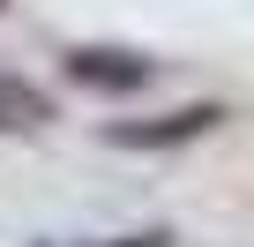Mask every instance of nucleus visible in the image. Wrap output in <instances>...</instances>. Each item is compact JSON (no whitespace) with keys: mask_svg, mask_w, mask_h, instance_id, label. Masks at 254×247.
<instances>
[{"mask_svg":"<svg viewBox=\"0 0 254 247\" xmlns=\"http://www.w3.org/2000/svg\"><path fill=\"white\" fill-rule=\"evenodd\" d=\"M224 120V105H180V112H157V120H112L105 128V143H120V150H180V143H202L209 128Z\"/></svg>","mask_w":254,"mask_h":247,"instance_id":"obj_2","label":"nucleus"},{"mask_svg":"<svg viewBox=\"0 0 254 247\" xmlns=\"http://www.w3.org/2000/svg\"><path fill=\"white\" fill-rule=\"evenodd\" d=\"M45 120H53V97L30 75H8V68H0V135H38Z\"/></svg>","mask_w":254,"mask_h":247,"instance_id":"obj_3","label":"nucleus"},{"mask_svg":"<svg viewBox=\"0 0 254 247\" xmlns=\"http://www.w3.org/2000/svg\"><path fill=\"white\" fill-rule=\"evenodd\" d=\"M0 8H8V0H0Z\"/></svg>","mask_w":254,"mask_h":247,"instance_id":"obj_5","label":"nucleus"},{"mask_svg":"<svg viewBox=\"0 0 254 247\" xmlns=\"http://www.w3.org/2000/svg\"><path fill=\"white\" fill-rule=\"evenodd\" d=\"M60 68H67V82L105 90V97H127V90H142V82L157 75V60H150V53H127V45H67V53H60Z\"/></svg>","mask_w":254,"mask_h":247,"instance_id":"obj_1","label":"nucleus"},{"mask_svg":"<svg viewBox=\"0 0 254 247\" xmlns=\"http://www.w3.org/2000/svg\"><path fill=\"white\" fill-rule=\"evenodd\" d=\"M105 247H172V232L150 225V232H127V240H105Z\"/></svg>","mask_w":254,"mask_h":247,"instance_id":"obj_4","label":"nucleus"}]
</instances>
